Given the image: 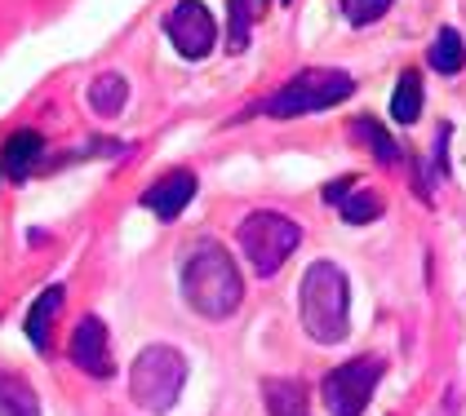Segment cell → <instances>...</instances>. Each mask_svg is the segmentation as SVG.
<instances>
[{"instance_id":"1","label":"cell","mask_w":466,"mask_h":416,"mask_svg":"<svg viewBox=\"0 0 466 416\" xmlns=\"http://www.w3.org/2000/svg\"><path fill=\"white\" fill-rule=\"evenodd\" d=\"M182 297L200 319H231L245 302V279L231 253L214 240H196L182 262Z\"/></svg>"},{"instance_id":"2","label":"cell","mask_w":466,"mask_h":416,"mask_svg":"<svg viewBox=\"0 0 466 416\" xmlns=\"http://www.w3.org/2000/svg\"><path fill=\"white\" fill-rule=\"evenodd\" d=\"M347 302H351V288L338 262H311L302 288H298V314H302V328L311 342L320 346H338L351 328L347 319Z\"/></svg>"},{"instance_id":"3","label":"cell","mask_w":466,"mask_h":416,"mask_svg":"<svg viewBox=\"0 0 466 416\" xmlns=\"http://www.w3.org/2000/svg\"><path fill=\"white\" fill-rule=\"evenodd\" d=\"M356 94V80L338 67H302L285 89H276L262 111L276 115V120H293V115H316V111H329V106L347 103Z\"/></svg>"},{"instance_id":"4","label":"cell","mask_w":466,"mask_h":416,"mask_svg":"<svg viewBox=\"0 0 466 416\" xmlns=\"http://www.w3.org/2000/svg\"><path fill=\"white\" fill-rule=\"evenodd\" d=\"M182 385H187V359H182V350H174V346L138 350V359L129 368V390H134V403L138 408H147L151 416H165L182 399Z\"/></svg>"},{"instance_id":"5","label":"cell","mask_w":466,"mask_h":416,"mask_svg":"<svg viewBox=\"0 0 466 416\" xmlns=\"http://www.w3.org/2000/svg\"><path fill=\"white\" fill-rule=\"evenodd\" d=\"M236 243H240L245 262L253 266V275L271 279L289 257L298 253L302 226L289 222V217H280V213H249V217L236 226Z\"/></svg>"},{"instance_id":"6","label":"cell","mask_w":466,"mask_h":416,"mask_svg":"<svg viewBox=\"0 0 466 416\" xmlns=\"http://www.w3.org/2000/svg\"><path fill=\"white\" fill-rule=\"evenodd\" d=\"M382 372H387V363L373 359V354L338 363L320 385L324 412L329 416H360L364 408H369V399H373V390H378V381H382Z\"/></svg>"},{"instance_id":"7","label":"cell","mask_w":466,"mask_h":416,"mask_svg":"<svg viewBox=\"0 0 466 416\" xmlns=\"http://www.w3.org/2000/svg\"><path fill=\"white\" fill-rule=\"evenodd\" d=\"M165 32L174 40V49H178L182 58H191V63H200V58L214 54L218 23L200 0H178V5L169 9V18H165Z\"/></svg>"},{"instance_id":"8","label":"cell","mask_w":466,"mask_h":416,"mask_svg":"<svg viewBox=\"0 0 466 416\" xmlns=\"http://www.w3.org/2000/svg\"><path fill=\"white\" fill-rule=\"evenodd\" d=\"M67 359H72L80 372H89L94 381H107L111 372H116V363H111L107 323H103L98 314H85V319L76 323L72 342H67Z\"/></svg>"},{"instance_id":"9","label":"cell","mask_w":466,"mask_h":416,"mask_svg":"<svg viewBox=\"0 0 466 416\" xmlns=\"http://www.w3.org/2000/svg\"><path fill=\"white\" fill-rule=\"evenodd\" d=\"M324 204L338 208L347 226H369V222L382 217V195H378V191H364L360 177H338V182H329V186H324Z\"/></svg>"},{"instance_id":"10","label":"cell","mask_w":466,"mask_h":416,"mask_svg":"<svg viewBox=\"0 0 466 416\" xmlns=\"http://www.w3.org/2000/svg\"><path fill=\"white\" fill-rule=\"evenodd\" d=\"M191 200H196V173L191 169H174L143 191V208H151L160 222H174Z\"/></svg>"},{"instance_id":"11","label":"cell","mask_w":466,"mask_h":416,"mask_svg":"<svg viewBox=\"0 0 466 416\" xmlns=\"http://www.w3.org/2000/svg\"><path fill=\"white\" fill-rule=\"evenodd\" d=\"M40 151H45V138H40L36 129H18L14 138L5 142V173L14 177V182H27L32 169L40 164Z\"/></svg>"},{"instance_id":"12","label":"cell","mask_w":466,"mask_h":416,"mask_svg":"<svg viewBox=\"0 0 466 416\" xmlns=\"http://www.w3.org/2000/svg\"><path fill=\"white\" fill-rule=\"evenodd\" d=\"M63 283H54V288H45L36 302H32V311H27V337H32V346L36 350H49V337H54V319L63 311Z\"/></svg>"},{"instance_id":"13","label":"cell","mask_w":466,"mask_h":416,"mask_svg":"<svg viewBox=\"0 0 466 416\" xmlns=\"http://www.w3.org/2000/svg\"><path fill=\"white\" fill-rule=\"evenodd\" d=\"M0 416H40L36 390L14 368H0Z\"/></svg>"},{"instance_id":"14","label":"cell","mask_w":466,"mask_h":416,"mask_svg":"<svg viewBox=\"0 0 466 416\" xmlns=\"http://www.w3.org/2000/svg\"><path fill=\"white\" fill-rule=\"evenodd\" d=\"M125 103H129V84H125V75L103 71V75L89 84V106H94L98 120H116V115L125 111Z\"/></svg>"},{"instance_id":"15","label":"cell","mask_w":466,"mask_h":416,"mask_svg":"<svg viewBox=\"0 0 466 416\" xmlns=\"http://www.w3.org/2000/svg\"><path fill=\"white\" fill-rule=\"evenodd\" d=\"M391 115H395V124H418V115H422V75L418 71H404L395 80Z\"/></svg>"},{"instance_id":"16","label":"cell","mask_w":466,"mask_h":416,"mask_svg":"<svg viewBox=\"0 0 466 416\" xmlns=\"http://www.w3.org/2000/svg\"><path fill=\"white\" fill-rule=\"evenodd\" d=\"M231 5V23H227V49L231 54H245V45H249V32L253 23L262 18V9H267V0H227Z\"/></svg>"},{"instance_id":"17","label":"cell","mask_w":466,"mask_h":416,"mask_svg":"<svg viewBox=\"0 0 466 416\" xmlns=\"http://www.w3.org/2000/svg\"><path fill=\"white\" fill-rule=\"evenodd\" d=\"M351 134H356V142H364V146H369V151H373V155H378L382 164H400V160H404V151H400V142H395L391 134H387V129L378 124V120H369V115H360L356 124H351Z\"/></svg>"},{"instance_id":"18","label":"cell","mask_w":466,"mask_h":416,"mask_svg":"<svg viewBox=\"0 0 466 416\" xmlns=\"http://www.w3.org/2000/svg\"><path fill=\"white\" fill-rule=\"evenodd\" d=\"M262 399H267L271 416H307V390L298 381H267Z\"/></svg>"},{"instance_id":"19","label":"cell","mask_w":466,"mask_h":416,"mask_svg":"<svg viewBox=\"0 0 466 416\" xmlns=\"http://www.w3.org/2000/svg\"><path fill=\"white\" fill-rule=\"evenodd\" d=\"M431 67L440 71V75H458L466 67V45L453 27H440L435 45H431Z\"/></svg>"},{"instance_id":"20","label":"cell","mask_w":466,"mask_h":416,"mask_svg":"<svg viewBox=\"0 0 466 416\" xmlns=\"http://www.w3.org/2000/svg\"><path fill=\"white\" fill-rule=\"evenodd\" d=\"M391 5L395 0H342V14H347L351 27H369V23H378Z\"/></svg>"}]
</instances>
